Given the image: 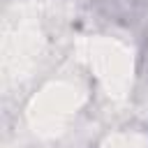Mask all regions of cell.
Masks as SVG:
<instances>
[{"label": "cell", "mask_w": 148, "mask_h": 148, "mask_svg": "<svg viewBox=\"0 0 148 148\" xmlns=\"http://www.w3.org/2000/svg\"><path fill=\"white\" fill-rule=\"evenodd\" d=\"M49 37L37 2L23 0L7 9L2 21V88L30 79L46 56Z\"/></svg>", "instance_id": "obj_1"}, {"label": "cell", "mask_w": 148, "mask_h": 148, "mask_svg": "<svg viewBox=\"0 0 148 148\" xmlns=\"http://www.w3.org/2000/svg\"><path fill=\"white\" fill-rule=\"evenodd\" d=\"M86 104V90L74 79H53L42 86L28 102L25 118L37 136L51 139L62 134Z\"/></svg>", "instance_id": "obj_2"}, {"label": "cell", "mask_w": 148, "mask_h": 148, "mask_svg": "<svg viewBox=\"0 0 148 148\" xmlns=\"http://www.w3.org/2000/svg\"><path fill=\"white\" fill-rule=\"evenodd\" d=\"M81 56L106 95L113 99L127 97L134 65L132 51L125 42L116 37H88L81 42Z\"/></svg>", "instance_id": "obj_3"}, {"label": "cell", "mask_w": 148, "mask_h": 148, "mask_svg": "<svg viewBox=\"0 0 148 148\" xmlns=\"http://www.w3.org/2000/svg\"><path fill=\"white\" fill-rule=\"evenodd\" d=\"M99 148H148V136L143 132H130V130H123V132H113L109 134Z\"/></svg>", "instance_id": "obj_4"}]
</instances>
